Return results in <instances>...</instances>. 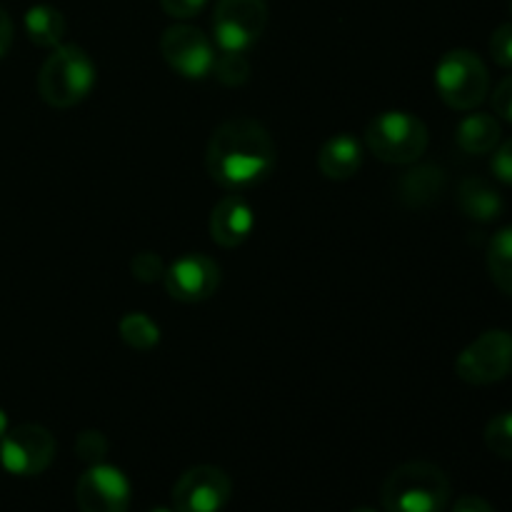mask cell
Returning a JSON list of instances; mask_svg holds the SVG:
<instances>
[{"label":"cell","mask_w":512,"mask_h":512,"mask_svg":"<svg viewBox=\"0 0 512 512\" xmlns=\"http://www.w3.org/2000/svg\"><path fill=\"white\" fill-rule=\"evenodd\" d=\"M435 88L448 108L473 110L488 98V68L473 50H450L435 68Z\"/></svg>","instance_id":"5"},{"label":"cell","mask_w":512,"mask_h":512,"mask_svg":"<svg viewBox=\"0 0 512 512\" xmlns=\"http://www.w3.org/2000/svg\"><path fill=\"white\" fill-rule=\"evenodd\" d=\"M490 55L500 68H512V23H503L490 35Z\"/></svg>","instance_id":"25"},{"label":"cell","mask_w":512,"mask_h":512,"mask_svg":"<svg viewBox=\"0 0 512 512\" xmlns=\"http://www.w3.org/2000/svg\"><path fill=\"white\" fill-rule=\"evenodd\" d=\"M98 68L80 45L60 43L48 55L38 75V93L53 108H73L95 88Z\"/></svg>","instance_id":"3"},{"label":"cell","mask_w":512,"mask_h":512,"mask_svg":"<svg viewBox=\"0 0 512 512\" xmlns=\"http://www.w3.org/2000/svg\"><path fill=\"white\" fill-rule=\"evenodd\" d=\"M500 135H503V128H500L498 118L488 113L468 115V118L460 120L458 130H455L460 150L470 155L493 153L500 143Z\"/></svg>","instance_id":"17"},{"label":"cell","mask_w":512,"mask_h":512,"mask_svg":"<svg viewBox=\"0 0 512 512\" xmlns=\"http://www.w3.org/2000/svg\"><path fill=\"white\" fill-rule=\"evenodd\" d=\"M365 145L378 160L390 165H410L428 148V128L405 110H385L365 128Z\"/></svg>","instance_id":"4"},{"label":"cell","mask_w":512,"mask_h":512,"mask_svg":"<svg viewBox=\"0 0 512 512\" xmlns=\"http://www.w3.org/2000/svg\"><path fill=\"white\" fill-rule=\"evenodd\" d=\"M350 512H375V510H370V508H355V510H350Z\"/></svg>","instance_id":"32"},{"label":"cell","mask_w":512,"mask_h":512,"mask_svg":"<svg viewBox=\"0 0 512 512\" xmlns=\"http://www.w3.org/2000/svg\"><path fill=\"white\" fill-rule=\"evenodd\" d=\"M493 110L500 115V118H505L508 123H512V73L508 78L500 80V85L495 88Z\"/></svg>","instance_id":"28"},{"label":"cell","mask_w":512,"mask_h":512,"mask_svg":"<svg viewBox=\"0 0 512 512\" xmlns=\"http://www.w3.org/2000/svg\"><path fill=\"white\" fill-rule=\"evenodd\" d=\"M55 458V438L43 425L25 423L8 428L0 438V463L10 475L33 478L48 470Z\"/></svg>","instance_id":"8"},{"label":"cell","mask_w":512,"mask_h":512,"mask_svg":"<svg viewBox=\"0 0 512 512\" xmlns=\"http://www.w3.org/2000/svg\"><path fill=\"white\" fill-rule=\"evenodd\" d=\"M105 453H108V440H105V435L98 433V430H83V433L78 435V440H75V455H78L83 463H103Z\"/></svg>","instance_id":"23"},{"label":"cell","mask_w":512,"mask_h":512,"mask_svg":"<svg viewBox=\"0 0 512 512\" xmlns=\"http://www.w3.org/2000/svg\"><path fill=\"white\" fill-rule=\"evenodd\" d=\"M510 10H512V3H510Z\"/></svg>","instance_id":"34"},{"label":"cell","mask_w":512,"mask_h":512,"mask_svg":"<svg viewBox=\"0 0 512 512\" xmlns=\"http://www.w3.org/2000/svg\"><path fill=\"white\" fill-rule=\"evenodd\" d=\"M130 273L140 283H155L165 275V265L158 253H138L130 260Z\"/></svg>","instance_id":"24"},{"label":"cell","mask_w":512,"mask_h":512,"mask_svg":"<svg viewBox=\"0 0 512 512\" xmlns=\"http://www.w3.org/2000/svg\"><path fill=\"white\" fill-rule=\"evenodd\" d=\"M150 512H175V510H168V508H155V510H150Z\"/></svg>","instance_id":"33"},{"label":"cell","mask_w":512,"mask_h":512,"mask_svg":"<svg viewBox=\"0 0 512 512\" xmlns=\"http://www.w3.org/2000/svg\"><path fill=\"white\" fill-rule=\"evenodd\" d=\"M10 45H13V20H10V15L0 8V58L8 55Z\"/></svg>","instance_id":"30"},{"label":"cell","mask_w":512,"mask_h":512,"mask_svg":"<svg viewBox=\"0 0 512 512\" xmlns=\"http://www.w3.org/2000/svg\"><path fill=\"white\" fill-rule=\"evenodd\" d=\"M278 163L275 140L253 118H230L213 130L205 150L208 173L220 188L243 193L263 183Z\"/></svg>","instance_id":"1"},{"label":"cell","mask_w":512,"mask_h":512,"mask_svg":"<svg viewBox=\"0 0 512 512\" xmlns=\"http://www.w3.org/2000/svg\"><path fill=\"white\" fill-rule=\"evenodd\" d=\"M215 80L228 88H238L248 80L250 75V63L245 58V53H235V50H220V55H215L213 73Z\"/></svg>","instance_id":"21"},{"label":"cell","mask_w":512,"mask_h":512,"mask_svg":"<svg viewBox=\"0 0 512 512\" xmlns=\"http://www.w3.org/2000/svg\"><path fill=\"white\" fill-rule=\"evenodd\" d=\"M455 373L463 383L493 385L512 373V333L488 330L468 345L455 360Z\"/></svg>","instance_id":"6"},{"label":"cell","mask_w":512,"mask_h":512,"mask_svg":"<svg viewBox=\"0 0 512 512\" xmlns=\"http://www.w3.org/2000/svg\"><path fill=\"white\" fill-rule=\"evenodd\" d=\"M485 445L493 455L512 460V410L495 415L485 428Z\"/></svg>","instance_id":"22"},{"label":"cell","mask_w":512,"mask_h":512,"mask_svg":"<svg viewBox=\"0 0 512 512\" xmlns=\"http://www.w3.org/2000/svg\"><path fill=\"white\" fill-rule=\"evenodd\" d=\"M363 165V143L350 133L325 140L318 153V168L330 180H350Z\"/></svg>","instance_id":"15"},{"label":"cell","mask_w":512,"mask_h":512,"mask_svg":"<svg viewBox=\"0 0 512 512\" xmlns=\"http://www.w3.org/2000/svg\"><path fill=\"white\" fill-rule=\"evenodd\" d=\"M160 53L175 73L188 80H203L213 73V43L193 25H170L160 38Z\"/></svg>","instance_id":"10"},{"label":"cell","mask_w":512,"mask_h":512,"mask_svg":"<svg viewBox=\"0 0 512 512\" xmlns=\"http://www.w3.org/2000/svg\"><path fill=\"white\" fill-rule=\"evenodd\" d=\"M120 338L125 345L135 350H150L158 345L160 328L145 313H128L118 323Z\"/></svg>","instance_id":"20"},{"label":"cell","mask_w":512,"mask_h":512,"mask_svg":"<svg viewBox=\"0 0 512 512\" xmlns=\"http://www.w3.org/2000/svg\"><path fill=\"white\" fill-rule=\"evenodd\" d=\"M165 290L180 303H200L208 300L220 285V268L215 260L203 253H188L165 268Z\"/></svg>","instance_id":"12"},{"label":"cell","mask_w":512,"mask_h":512,"mask_svg":"<svg viewBox=\"0 0 512 512\" xmlns=\"http://www.w3.org/2000/svg\"><path fill=\"white\" fill-rule=\"evenodd\" d=\"M25 33L40 48H58L65 35V18L53 5H33L25 13Z\"/></svg>","instance_id":"18"},{"label":"cell","mask_w":512,"mask_h":512,"mask_svg":"<svg viewBox=\"0 0 512 512\" xmlns=\"http://www.w3.org/2000/svg\"><path fill=\"white\" fill-rule=\"evenodd\" d=\"M453 512H495V510L488 500L478 498V495H463V498L453 505Z\"/></svg>","instance_id":"29"},{"label":"cell","mask_w":512,"mask_h":512,"mask_svg":"<svg viewBox=\"0 0 512 512\" xmlns=\"http://www.w3.org/2000/svg\"><path fill=\"white\" fill-rule=\"evenodd\" d=\"M160 5H163V10L170 18L188 20L198 15L208 5V0H160Z\"/></svg>","instance_id":"27"},{"label":"cell","mask_w":512,"mask_h":512,"mask_svg":"<svg viewBox=\"0 0 512 512\" xmlns=\"http://www.w3.org/2000/svg\"><path fill=\"white\" fill-rule=\"evenodd\" d=\"M75 503L80 512H128V478L115 465H90L75 483Z\"/></svg>","instance_id":"11"},{"label":"cell","mask_w":512,"mask_h":512,"mask_svg":"<svg viewBox=\"0 0 512 512\" xmlns=\"http://www.w3.org/2000/svg\"><path fill=\"white\" fill-rule=\"evenodd\" d=\"M233 495L228 473L215 465H195L173 485L175 512H220Z\"/></svg>","instance_id":"9"},{"label":"cell","mask_w":512,"mask_h":512,"mask_svg":"<svg viewBox=\"0 0 512 512\" xmlns=\"http://www.w3.org/2000/svg\"><path fill=\"white\" fill-rule=\"evenodd\" d=\"M458 208L475 223H493L500 218L505 203L498 190L483 178H465L458 185Z\"/></svg>","instance_id":"16"},{"label":"cell","mask_w":512,"mask_h":512,"mask_svg":"<svg viewBox=\"0 0 512 512\" xmlns=\"http://www.w3.org/2000/svg\"><path fill=\"white\" fill-rule=\"evenodd\" d=\"M490 168H493V175L500 180V183L512 185V138L495 148L493 160H490Z\"/></svg>","instance_id":"26"},{"label":"cell","mask_w":512,"mask_h":512,"mask_svg":"<svg viewBox=\"0 0 512 512\" xmlns=\"http://www.w3.org/2000/svg\"><path fill=\"white\" fill-rule=\"evenodd\" d=\"M380 500L385 512H445L450 503V480L438 465L415 460L385 478Z\"/></svg>","instance_id":"2"},{"label":"cell","mask_w":512,"mask_h":512,"mask_svg":"<svg viewBox=\"0 0 512 512\" xmlns=\"http://www.w3.org/2000/svg\"><path fill=\"white\" fill-rule=\"evenodd\" d=\"M488 270L493 283L512 295V225L498 230L488 245Z\"/></svg>","instance_id":"19"},{"label":"cell","mask_w":512,"mask_h":512,"mask_svg":"<svg viewBox=\"0 0 512 512\" xmlns=\"http://www.w3.org/2000/svg\"><path fill=\"white\" fill-rule=\"evenodd\" d=\"M5 433H8V415H5V410L0 408V438H3Z\"/></svg>","instance_id":"31"},{"label":"cell","mask_w":512,"mask_h":512,"mask_svg":"<svg viewBox=\"0 0 512 512\" xmlns=\"http://www.w3.org/2000/svg\"><path fill=\"white\" fill-rule=\"evenodd\" d=\"M448 185V175L438 165H415V168L405 170L398 180H395V198L408 208H425L440 200Z\"/></svg>","instance_id":"14"},{"label":"cell","mask_w":512,"mask_h":512,"mask_svg":"<svg viewBox=\"0 0 512 512\" xmlns=\"http://www.w3.org/2000/svg\"><path fill=\"white\" fill-rule=\"evenodd\" d=\"M255 228V213L238 193L225 195L210 213V238L220 248H238L250 238Z\"/></svg>","instance_id":"13"},{"label":"cell","mask_w":512,"mask_h":512,"mask_svg":"<svg viewBox=\"0 0 512 512\" xmlns=\"http://www.w3.org/2000/svg\"><path fill=\"white\" fill-rule=\"evenodd\" d=\"M268 25L265 0H218L213 13V35L220 50L245 53Z\"/></svg>","instance_id":"7"}]
</instances>
